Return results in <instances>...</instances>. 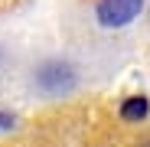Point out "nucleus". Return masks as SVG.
Returning <instances> with one entry per match:
<instances>
[{
	"label": "nucleus",
	"mask_w": 150,
	"mask_h": 147,
	"mask_svg": "<svg viewBox=\"0 0 150 147\" xmlns=\"http://www.w3.org/2000/svg\"><path fill=\"white\" fill-rule=\"evenodd\" d=\"M36 82L46 92H65V88L75 85V69L69 62H62V59H52V62L36 69Z\"/></svg>",
	"instance_id": "f03ea898"
},
{
	"label": "nucleus",
	"mask_w": 150,
	"mask_h": 147,
	"mask_svg": "<svg viewBox=\"0 0 150 147\" xmlns=\"http://www.w3.org/2000/svg\"><path fill=\"white\" fill-rule=\"evenodd\" d=\"M144 10V0H98V23L108 30H121L127 23L137 20V13Z\"/></svg>",
	"instance_id": "f257e3e1"
},
{
	"label": "nucleus",
	"mask_w": 150,
	"mask_h": 147,
	"mask_svg": "<svg viewBox=\"0 0 150 147\" xmlns=\"http://www.w3.org/2000/svg\"><path fill=\"white\" fill-rule=\"evenodd\" d=\"M137 147H150V137H144V141H140V144H137Z\"/></svg>",
	"instance_id": "39448f33"
},
{
	"label": "nucleus",
	"mask_w": 150,
	"mask_h": 147,
	"mask_svg": "<svg viewBox=\"0 0 150 147\" xmlns=\"http://www.w3.org/2000/svg\"><path fill=\"white\" fill-rule=\"evenodd\" d=\"M150 114V102L144 95H134V98H124V105H121V118L124 121H144Z\"/></svg>",
	"instance_id": "7ed1b4c3"
},
{
	"label": "nucleus",
	"mask_w": 150,
	"mask_h": 147,
	"mask_svg": "<svg viewBox=\"0 0 150 147\" xmlns=\"http://www.w3.org/2000/svg\"><path fill=\"white\" fill-rule=\"evenodd\" d=\"M13 128H16V114L0 111V131H13Z\"/></svg>",
	"instance_id": "20e7f679"
}]
</instances>
